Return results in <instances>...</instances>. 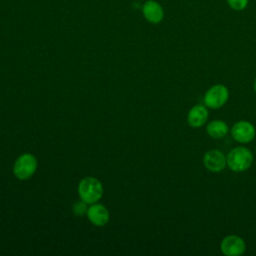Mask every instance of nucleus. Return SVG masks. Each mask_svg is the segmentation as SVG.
<instances>
[{"instance_id":"f257e3e1","label":"nucleus","mask_w":256,"mask_h":256,"mask_svg":"<svg viewBox=\"0 0 256 256\" xmlns=\"http://www.w3.org/2000/svg\"><path fill=\"white\" fill-rule=\"evenodd\" d=\"M226 162L229 169L233 172H244L251 167L253 154L247 147L237 146L228 152Z\"/></svg>"},{"instance_id":"f03ea898","label":"nucleus","mask_w":256,"mask_h":256,"mask_svg":"<svg viewBox=\"0 0 256 256\" xmlns=\"http://www.w3.org/2000/svg\"><path fill=\"white\" fill-rule=\"evenodd\" d=\"M78 192L82 201L87 204H94L102 197L103 187L98 179L85 177L79 183Z\"/></svg>"},{"instance_id":"7ed1b4c3","label":"nucleus","mask_w":256,"mask_h":256,"mask_svg":"<svg viewBox=\"0 0 256 256\" xmlns=\"http://www.w3.org/2000/svg\"><path fill=\"white\" fill-rule=\"evenodd\" d=\"M229 99V90L223 84L211 86L204 94V105L210 109H218L226 104Z\"/></svg>"},{"instance_id":"20e7f679","label":"nucleus","mask_w":256,"mask_h":256,"mask_svg":"<svg viewBox=\"0 0 256 256\" xmlns=\"http://www.w3.org/2000/svg\"><path fill=\"white\" fill-rule=\"evenodd\" d=\"M37 168V160L36 158L30 154L25 153L22 154L14 163L13 172L18 179L25 180L30 178L36 171Z\"/></svg>"},{"instance_id":"39448f33","label":"nucleus","mask_w":256,"mask_h":256,"mask_svg":"<svg viewBox=\"0 0 256 256\" xmlns=\"http://www.w3.org/2000/svg\"><path fill=\"white\" fill-rule=\"evenodd\" d=\"M230 132L233 139L242 144L251 142L256 135V130L254 125L246 120H240L236 122L232 126Z\"/></svg>"},{"instance_id":"423d86ee","label":"nucleus","mask_w":256,"mask_h":256,"mask_svg":"<svg viewBox=\"0 0 256 256\" xmlns=\"http://www.w3.org/2000/svg\"><path fill=\"white\" fill-rule=\"evenodd\" d=\"M220 250L226 256H240L246 251V243L238 235H228L222 239Z\"/></svg>"},{"instance_id":"0eeeda50","label":"nucleus","mask_w":256,"mask_h":256,"mask_svg":"<svg viewBox=\"0 0 256 256\" xmlns=\"http://www.w3.org/2000/svg\"><path fill=\"white\" fill-rule=\"evenodd\" d=\"M203 164L211 172H221L227 165L226 156L218 149H211L204 154Z\"/></svg>"},{"instance_id":"6e6552de","label":"nucleus","mask_w":256,"mask_h":256,"mask_svg":"<svg viewBox=\"0 0 256 256\" xmlns=\"http://www.w3.org/2000/svg\"><path fill=\"white\" fill-rule=\"evenodd\" d=\"M208 117V107L202 104H197L188 111L187 122L192 128H200L207 123Z\"/></svg>"},{"instance_id":"1a4fd4ad","label":"nucleus","mask_w":256,"mask_h":256,"mask_svg":"<svg viewBox=\"0 0 256 256\" xmlns=\"http://www.w3.org/2000/svg\"><path fill=\"white\" fill-rule=\"evenodd\" d=\"M142 12L146 20L153 24L160 23L164 18V11L162 6L154 0L146 1L143 4Z\"/></svg>"},{"instance_id":"9d476101","label":"nucleus","mask_w":256,"mask_h":256,"mask_svg":"<svg viewBox=\"0 0 256 256\" xmlns=\"http://www.w3.org/2000/svg\"><path fill=\"white\" fill-rule=\"evenodd\" d=\"M89 220L96 226H104L109 220L108 210L101 204H93L87 210Z\"/></svg>"},{"instance_id":"9b49d317","label":"nucleus","mask_w":256,"mask_h":256,"mask_svg":"<svg viewBox=\"0 0 256 256\" xmlns=\"http://www.w3.org/2000/svg\"><path fill=\"white\" fill-rule=\"evenodd\" d=\"M206 132L213 139H221L228 134L229 126L223 120H212L206 125Z\"/></svg>"},{"instance_id":"f8f14e48","label":"nucleus","mask_w":256,"mask_h":256,"mask_svg":"<svg viewBox=\"0 0 256 256\" xmlns=\"http://www.w3.org/2000/svg\"><path fill=\"white\" fill-rule=\"evenodd\" d=\"M249 0H227L229 7L235 11H242L248 5Z\"/></svg>"},{"instance_id":"ddd939ff","label":"nucleus","mask_w":256,"mask_h":256,"mask_svg":"<svg viewBox=\"0 0 256 256\" xmlns=\"http://www.w3.org/2000/svg\"><path fill=\"white\" fill-rule=\"evenodd\" d=\"M253 88H254V91L256 92V78L254 80V83H253Z\"/></svg>"}]
</instances>
